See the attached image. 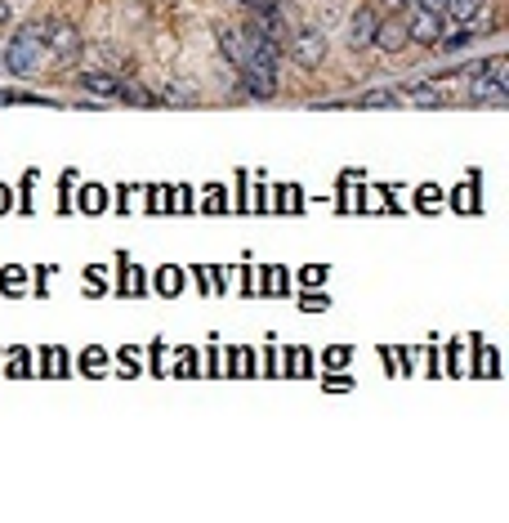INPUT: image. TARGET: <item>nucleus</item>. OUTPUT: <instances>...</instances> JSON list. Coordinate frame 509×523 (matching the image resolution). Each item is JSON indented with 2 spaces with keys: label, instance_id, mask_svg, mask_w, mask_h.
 <instances>
[{
  "label": "nucleus",
  "instance_id": "7ed1b4c3",
  "mask_svg": "<svg viewBox=\"0 0 509 523\" xmlns=\"http://www.w3.org/2000/svg\"><path fill=\"white\" fill-rule=\"evenodd\" d=\"M36 37H41V45H45L50 59H72V54L81 50V32H77L68 19H45V23H36Z\"/></svg>",
  "mask_w": 509,
  "mask_h": 523
},
{
  "label": "nucleus",
  "instance_id": "f8f14e48",
  "mask_svg": "<svg viewBox=\"0 0 509 523\" xmlns=\"http://www.w3.org/2000/svg\"><path fill=\"white\" fill-rule=\"evenodd\" d=\"M442 10H447L451 19H460V23H465V19H473V14H478V0H447Z\"/></svg>",
  "mask_w": 509,
  "mask_h": 523
},
{
  "label": "nucleus",
  "instance_id": "0eeeda50",
  "mask_svg": "<svg viewBox=\"0 0 509 523\" xmlns=\"http://www.w3.org/2000/svg\"><path fill=\"white\" fill-rule=\"evenodd\" d=\"M376 23H380V10H376V5H362V10L353 14V23H349V45H353V50L371 45V37H376Z\"/></svg>",
  "mask_w": 509,
  "mask_h": 523
},
{
  "label": "nucleus",
  "instance_id": "f257e3e1",
  "mask_svg": "<svg viewBox=\"0 0 509 523\" xmlns=\"http://www.w3.org/2000/svg\"><path fill=\"white\" fill-rule=\"evenodd\" d=\"M219 45L228 54V63L241 72L246 90L260 94V99H273L278 94V68H282V50L273 41H264L250 23L237 28V23H223L219 28Z\"/></svg>",
  "mask_w": 509,
  "mask_h": 523
},
{
  "label": "nucleus",
  "instance_id": "39448f33",
  "mask_svg": "<svg viewBox=\"0 0 509 523\" xmlns=\"http://www.w3.org/2000/svg\"><path fill=\"white\" fill-rule=\"evenodd\" d=\"M505 77H509L505 59H482V63H478V81H473V99L505 108Z\"/></svg>",
  "mask_w": 509,
  "mask_h": 523
},
{
  "label": "nucleus",
  "instance_id": "9b49d317",
  "mask_svg": "<svg viewBox=\"0 0 509 523\" xmlns=\"http://www.w3.org/2000/svg\"><path fill=\"white\" fill-rule=\"evenodd\" d=\"M411 103H420V108H442V94H438V86H416V90H411Z\"/></svg>",
  "mask_w": 509,
  "mask_h": 523
},
{
  "label": "nucleus",
  "instance_id": "f03ea898",
  "mask_svg": "<svg viewBox=\"0 0 509 523\" xmlns=\"http://www.w3.org/2000/svg\"><path fill=\"white\" fill-rule=\"evenodd\" d=\"M45 59H50V54H45V45H41V37H36V23H28V28L5 45V68H10L14 77H32Z\"/></svg>",
  "mask_w": 509,
  "mask_h": 523
},
{
  "label": "nucleus",
  "instance_id": "f3484780",
  "mask_svg": "<svg viewBox=\"0 0 509 523\" xmlns=\"http://www.w3.org/2000/svg\"><path fill=\"white\" fill-rule=\"evenodd\" d=\"M0 23H10V5H5V0H0Z\"/></svg>",
  "mask_w": 509,
  "mask_h": 523
},
{
  "label": "nucleus",
  "instance_id": "423d86ee",
  "mask_svg": "<svg viewBox=\"0 0 509 523\" xmlns=\"http://www.w3.org/2000/svg\"><path fill=\"white\" fill-rule=\"evenodd\" d=\"M402 23H407V41H420V45H438L447 37L442 32V14L438 10H424V5H411V14Z\"/></svg>",
  "mask_w": 509,
  "mask_h": 523
},
{
  "label": "nucleus",
  "instance_id": "1a4fd4ad",
  "mask_svg": "<svg viewBox=\"0 0 509 523\" xmlns=\"http://www.w3.org/2000/svg\"><path fill=\"white\" fill-rule=\"evenodd\" d=\"M81 86H85L90 94H121V81H117L112 72H103V68H94V72H81Z\"/></svg>",
  "mask_w": 509,
  "mask_h": 523
},
{
  "label": "nucleus",
  "instance_id": "20e7f679",
  "mask_svg": "<svg viewBox=\"0 0 509 523\" xmlns=\"http://www.w3.org/2000/svg\"><path fill=\"white\" fill-rule=\"evenodd\" d=\"M291 54H295V63H300V68H322V63H327V32H322L318 23L295 28V37H291Z\"/></svg>",
  "mask_w": 509,
  "mask_h": 523
},
{
  "label": "nucleus",
  "instance_id": "ddd939ff",
  "mask_svg": "<svg viewBox=\"0 0 509 523\" xmlns=\"http://www.w3.org/2000/svg\"><path fill=\"white\" fill-rule=\"evenodd\" d=\"M121 99H125V103H139V108H152V103H157L143 86H121Z\"/></svg>",
  "mask_w": 509,
  "mask_h": 523
},
{
  "label": "nucleus",
  "instance_id": "dca6fc26",
  "mask_svg": "<svg viewBox=\"0 0 509 523\" xmlns=\"http://www.w3.org/2000/svg\"><path fill=\"white\" fill-rule=\"evenodd\" d=\"M416 5H424V10H438V14H442V5H447V0H416Z\"/></svg>",
  "mask_w": 509,
  "mask_h": 523
},
{
  "label": "nucleus",
  "instance_id": "4468645a",
  "mask_svg": "<svg viewBox=\"0 0 509 523\" xmlns=\"http://www.w3.org/2000/svg\"><path fill=\"white\" fill-rule=\"evenodd\" d=\"M166 99H170V103H192V86H174V81H170Z\"/></svg>",
  "mask_w": 509,
  "mask_h": 523
},
{
  "label": "nucleus",
  "instance_id": "2eb2a0df",
  "mask_svg": "<svg viewBox=\"0 0 509 523\" xmlns=\"http://www.w3.org/2000/svg\"><path fill=\"white\" fill-rule=\"evenodd\" d=\"M0 103H50V99H32V94H19V90H0Z\"/></svg>",
  "mask_w": 509,
  "mask_h": 523
},
{
  "label": "nucleus",
  "instance_id": "9d476101",
  "mask_svg": "<svg viewBox=\"0 0 509 523\" xmlns=\"http://www.w3.org/2000/svg\"><path fill=\"white\" fill-rule=\"evenodd\" d=\"M402 99L393 94V90H371V94H362L358 99V108H398Z\"/></svg>",
  "mask_w": 509,
  "mask_h": 523
},
{
  "label": "nucleus",
  "instance_id": "6e6552de",
  "mask_svg": "<svg viewBox=\"0 0 509 523\" xmlns=\"http://www.w3.org/2000/svg\"><path fill=\"white\" fill-rule=\"evenodd\" d=\"M371 45H380V50L398 54L402 45H411V41H407V23H402V19H380V23H376V37H371Z\"/></svg>",
  "mask_w": 509,
  "mask_h": 523
}]
</instances>
